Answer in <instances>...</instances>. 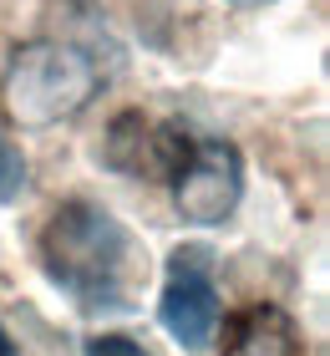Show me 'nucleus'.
Segmentation results:
<instances>
[{
	"mask_svg": "<svg viewBox=\"0 0 330 356\" xmlns=\"http://www.w3.org/2000/svg\"><path fill=\"white\" fill-rule=\"evenodd\" d=\"M26 173H31V168H26V153L15 148L6 133H0V204H15V199L26 193V184H31Z\"/></svg>",
	"mask_w": 330,
	"mask_h": 356,
	"instance_id": "7",
	"label": "nucleus"
},
{
	"mask_svg": "<svg viewBox=\"0 0 330 356\" xmlns=\"http://www.w3.org/2000/svg\"><path fill=\"white\" fill-rule=\"evenodd\" d=\"M173 209L188 224H224L244 199V153L229 138H193L173 178Z\"/></svg>",
	"mask_w": 330,
	"mask_h": 356,
	"instance_id": "3",
	"label": "nucleus"
},
{
	"mask_svg": "<svg viewBox=\"0 0 330 356\" xmlns=\"http://www.w3.org/2000/svg\"><path fill=\"white\" fill-rule=\"evenodd\" d=\"M224 356H305V341L279 305L259 300L224 321Z\"/></svg>",
	"mask_w": 330,
	"mask_h": 356,
	"instance_id": "6",
	"label": "nucleus"
},
{
	"mask_svg": "<svg viewBox=\"0 0 330 356\" xmlns=\"http://www.w3.org/2000/svg\"><path fill=\"white\" fill-rule=\"evenodd\" d=\"M87 356H153L142 341H132V336H117V331H107V336H92L87 341Z\"/></svg>",
	"mask_w": 330,
	"mask_h": 356,
	"instance_id": "8",
	"label": "nucleus"
},
{
	"mask_svg": "<svg viewBox=\"0 0 330 356\" xmlns=\"http://www.w3.org/2000/svg\"><path fill=\"white\" fill-rule=\"evenodd\" d=\"M36 250H41V270L81 305H112V311L127 305L132 239L107 209H97L87 199L61 204L46 219Z\"/></svg>",
	"mask_w": 330,
	"mask_h": 356,
	"instance_id": "1",
	"label": "nucleus"
},
{
	"mask_svg": "<svg viewBox=\"0 0 330 356\" xmlns=\"http://www.w3.org/2000/svg\"><path fill=\"white\" fill-rule=\"evenodd\" d=\"M193 148V133L183 122H153L142 112H117L107 127V143H102V163L117 168L127 178H168L183 168V158Z\"/></svg>",
	"mask_w": 330,
	"mask_h": 356,
	"instance_id": "5",
	"label": "nucleus"
},
{
	"mask_svg": "<svg viewBox=\"0 0 330 356\" xmlns=\"http://www.w3.org/2000/svg\"><path fill=\"white\" fill-rule=\"evenodd\" d=\"M234 6H270V0H234Z\"/></svg>",
	"mask_w": 330,
	"mask_h": 356,
	"instance_id": "10",
	"label": "nucleus"
},
{
	"mask_svg": "<svg viewBox=\"0 0 330 356\" xmlns=\"http://www.w3.org/2000/svg\"><path fill=\"white\" fill-rule=\"evenodd\" d=\"M158 321L178 346L204 351L219 326V285H213V254L204 245H183L168 260V280L158 296Z\"/></svg>",
	"mask_w": 330,
	"mask_h": 356,
	"instance_id": "4",
	"label": "nucleus"
},
{
	"mask_svg": "<svg viewBox=\"0 0 330 356\" xmlns=\"http://www.w3.org/2000/svg\"><path fill=\"white\" fill-rule=\"evenodd\" d=\"M0 356H15V341H10V331L0 326Z\"/></svg>",
	"mask_w": 330,
	"mask_h": 356,
	"instance_id": "9",
	"label": "nucleus"
},
{
	"mask_svg": "<svg viewBox=\"0 0 330 356\" xmlns=\"http://www.w3.org/2000/svg\"><path fill=\"white\" fill-rule=\"evenodd\" d=\"M102 72L97 61L72 41H26L15 46L0 76V102H6L10 122L21 127H56L76 118L97 97Z\"/></svg>",
	"mask_w": 330,
	"mask_h": 356,
	"instance_id": "2",
	"label": "nucleus"
}]
</instances>
